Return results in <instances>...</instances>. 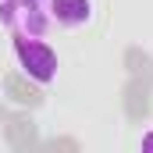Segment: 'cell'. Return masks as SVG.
Here are the masks:
<instances>
[{
	"instance_id": "1",
	"label": "cell",
	"mask_w": 153,
	"mask_h": 153,
	"mask_svg": "<svg viewBox=\"0 0 153 153\" xmlns=\"http://www.w3.org/2000/svg\"><path fill=\"white\" fill-rule=\"evenodd\" d=\"M0 22L14 32V39H43L50 29L43 0H0Z\"/></svg>"
},
{
	"instance_id": "2",
	"label": "cell",
	"mask_w": 153,
	"mask_h": 153,
	"mask_svg": "<svg viewBox=\"0 0 153 153\" xmlns=\"http://www.w3.org/2000/svg\"><path fill=\"white\" fill-rule=\"evenodd\" d=\"M14 53H18V61H22L29 78H36L43 85H50L57 78V53L50 50V43H43V39H14Z\"/></svg>"
},
{
	"instance_id": "3",
	"label": "cell",
	"mask_w": 153,
	"mask_h": 153,
	"mask_svg": "<svg viewBox=\"0 0 153 153\" xmlns=\"http://www.w3.org/2000/svg\"><path fill=\"white\" fill-rule=\"evenodd\" d=\"M50 14H53L61 25L78 29V25H89V18H93V4H89V0H53Z\"/></svg>"
},
{
	"instance_id": "4",
	"label": "cell",
	"mask_w": 153,
	"mask_h": 153,
	"mask_svg": "<svg viewBox=\"0 0 153 153\" xmlns=\"http://www.w3.org/2000/svg\"><path fill=\"white\" fill-rule=\"evenodd\" d=\"M143 150H153V135H150V139H143Z\"/></svg>"
}]
</instances>
